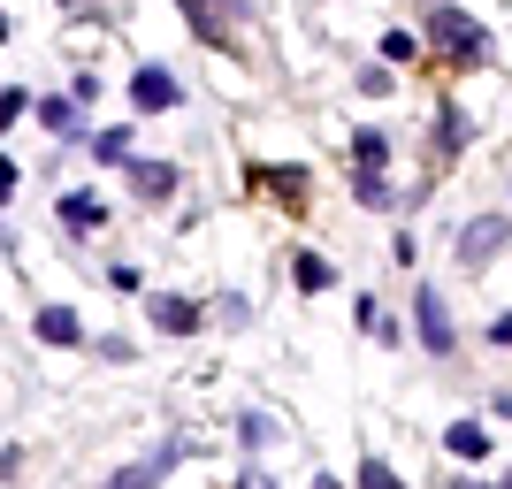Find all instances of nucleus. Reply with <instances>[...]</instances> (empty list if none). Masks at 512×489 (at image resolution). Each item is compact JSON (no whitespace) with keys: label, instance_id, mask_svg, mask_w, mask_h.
I'll return each instance as SVG.
<instances>
[{"label":"nucleus","instance_id":"1","mask_svg":"<svg viewBox=\"0 0 512 489\" xmlns=\"http://www.w3.org/2000/svg\"><path fill=\"white\" fill-rule=\"evenodd\" d=\"M421 31H428L436 46H444V54H451L459 69H482V62H490V31H482L474 16H459V8H436V16H428Z\"/></svg>","mask_w":512,"mask_h":489},{"label":"nucleus","instance_id":"2","mask_svg":"<svg viewBox=\"0 0 512 489\" xmlns=\"http://www.w3.org/2000/svg\"><path fill=\"white\" fill-rule=\"evenodd\" d=\"M505 214H482V222H467L459 230V268H482V260H497V245H505Z\"/></svg>","mask_w":512,"mask_h":489},{"label":"nucleus","instance_id":"3","mask_svg":"<svg viewBox=\"0 0 512 489\" xmlns=\"http://www.w3.org/2000/svg\"><path fill=\"white\" fill-rule=\"evenodd\" d=\"M413 329H421V344L436 352V360H444L451 344H459V337H451V314H444V298L428 291V283H421V298H413Z\"/></svg>","mask_w":512,"mask_h":489},{"label":"nucleus","instance_id":"4","mask_svg":"<svg viewBox=\"0 0 512 489\" xmlns=\"http://www.w3.org/2000/svg\"><path fill=\"white\" fill-rule=\"evenodd\" d=\"M130 107H138V115L176 107V77H169V69H138V77H130Z\"/></svg>","mask_w":512,"mask_h":489},{"label":"nucleus","instance_id":"5","mask_svg":"<svg viewBox=\"0 0 512 489\" xmlns=\"http://www.w3.org/2000/svg\"><path fill=\"white\" fill-rule=\"evenodd\" d=\"M153 329H169V337H192V329H199V306H192V298H153Z\"/></svg>","mask_w":512,"mask_h":489},{"label":"nucleus","instance_id":"6","mask_svg":"<svg viewBox=\"0 0 512 489\" xmlns=\"http://www.w3.org/2000/svg\"><path fill=\"white\" fill-rule=\"evenodd\" d=\"M444 444L459 451V459H490V428H482V421H451Z\"/></svg>","mask_w":512,"mask_h":489},{"label":"nucleus","instance_id":"7","mask_svg":"<svg viewBox=\"0 0 512 489\" xmlns=\"http://www.w3.org/2000/svg\"><path fill=\"white\" fill-rule=\"evenodd\" d=\"M39 337L46 344H85V321L69 314V306H46V314H39Z\"/></svg>","mask_w":512,"mask_h":489},{"label":"nucleus","instance_id":"8","mask_svg":"<svg viewBox=\"0 0 512 489\" xmlns=\"http://www.w3.org/2000/svg\"><path fill=\"white\" fill-rule=\"evenodd\" d=\"M138 192H146V199H169L176 192V169H169V161H138Z\"/></svg>","mask_w":512,"mask_h":489},{"label":"nucleus","instance_id":"9","mask_svg":"<svg viewBox=\"0 0 512 489\" xmlns=\"http://www.w3.org/2000/svg\"><path fill=\"white\" fill-rule=\"evenodd\" d=\"M291 276H299V291H329V260L299 253V260H291Z\"/></svg>","mask_w":512,"mask_h":489},{"label":"nucleus","instance_id":"10","mask_svg":"<svg viewBox=\"0 0 512 489\" xmlns=\"http://www.w3.org/2000/svg\"><path fill=\"white\" fill-rule=\"evenodd\" d=\"M260 184H268V192H283V199H299V192H306V169H260Z\"/></svg>","mask_w":512,"mask_h":489},{"label":"nucleus","instance_id":"11","mask_svg":"<svg viewBox=\"0 0 512 489\" xmlns=\"http://www.w3.org/2000/svg\"><path fill=\"white\" fill-rule=\"evenodd\" d=\"M352 192H360V207H390V184H383V169H360V184H352Z\"/></svg>","mask_w":512,"mask_h":489},{"label":"nucleus","instance_id":"12","mask_svg":"<svg viewBox=\"0 0 512 489\" xmlns=\"http://www.w3.org/2000/svg\"><path fill=\"white\" fill-rule=\"evenodd\" d=\"M39 123L46 130H77V107H69V100H39Z\"/></svg>","mask_w":512,"mask_h":489},{"label":"nucleus","instance_id":"13","mask_svg":"<svg viewBox=\"0 0 512 489\" xmlns=\"http://www.w3.org/2000/svg\"><path fill=\"white\" fill-rule=\"evenodd\" d=\"M92 153H100V161H123V153H130V130H100V138H92Z\"/></svg>","mask_w":512,"mask_h":489},{"label":"nucleus","instance_id":"14","mask_svg":"<svg viewBox=\"0 0 512 489\" xmlns=\"http://www.w3.org/2000/svg\"><path fill=\"white\" fill-rule=\"evenodd\" d=\"M161 467H169V459H153V467H130V474H115L107 489H153V474H161Z\"/></svg>","mask_w":512,"mask_h":489},{"label":"nucleus","instance_id":"15","mask_svg":"<svg viewBox=\"0 0 512 489\" xmlns=\"http://www.w3.org/2000/svg\"><path fill=\"white\" fill-rule=\"evenodd\" d=\"M360 489H398V474H390L383 459H360Z\"/></svg>","mask_w":512,"mask_h":489},{"label":"nucleus","instance_id":"16","mask_svg":"<svg viewBox=\"0 0 512 489\" xmlns=\"http://www.w3.org/2000/svg\"><path fill=\"white\" fill-rule=\"evenodd\" d=\"M352 161H360V169H375V161H383V138H375V130H360V146H352Z\"/></svg>","mask_w":512,"mask_h":489},{"label":"nucleus","instance_id":"17","mask_svg":"<svg viewBox=\"0 0 512 489\" xmlns=\"http://www.w3.org/2000/svg\"><path fill=\"white\" fill-rule=\"evenodd\" d=\"M16 192V161H0V199Z\"/></svg>","mask_w":512,"mask_h":489},{"label":"nucleus","instance_id":"18","mask_svg":"<svg viewBox=\"0 0 512 489\" xmlns=\"http://www.w3.org/2000/svg\"><path fill=\"white\" fill-rule=\"evenodd\" d=\"M490 337H497V344H512V314H505V321H497V329H490Z\"/></svg>","mask_w":512,"mask_h":489},{"label":"nucleus","instance_id":"19","mask_svg":"<svg viewBox=\"0 0 512 489\" xmlns=\"http://www.w3.org/2000/svg\"><path fill=\"white\" fill-rule=\"evenodd\" d=\"M314 489H344V482H329V474H321V482H314Z\"/></svg>","mask_w":512,"mask_h":489},{"label":"nucleus","instance_id":"20","mask_svg":"<svg viewBox=\"0 0 512 489\" xmlns=\"http://www.w3.org/2000/svg\"><path fill=\"white\" fill-rule=\"evenodd\" d=\"M0 39H8V16H0Z\"/></svg>","mask_w":512,"mask_h":489},{"label":"nucleus","instance_id":"21","mask_svg":"<svg viewBox=\"0 0 512 489\" xmlns=\"http://www.w3.org/2000/svg\"><path fill=\"white\" fill-rule=\"evenodd\" d=\"M459 489H482V482H459Z\"/></svg>","mask_w":512,"mask_h":489},{"label":"nucleus","instance_id":"22","mask_svg":"<svg viewBox=\"0 0 512 489\" xmlns=\"http://www.w3.org/2000/svg\"><path fill=\"white\" fill-rule=\"evenodd\" d=\"M505 489H512V482H505Z\"/></svg>","mask_w":512,"mask_h":489}]
</instances>
